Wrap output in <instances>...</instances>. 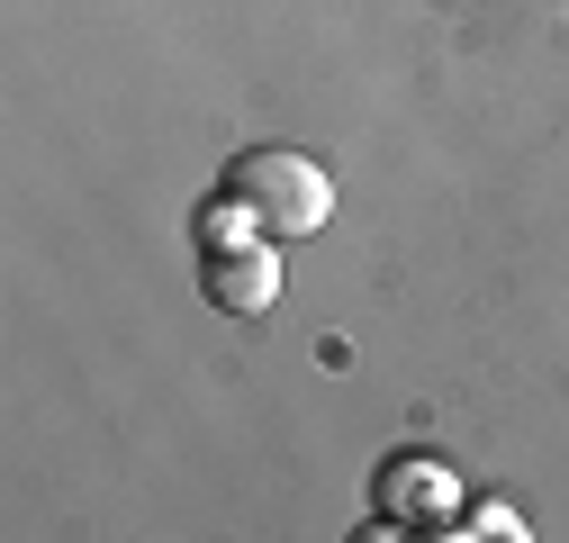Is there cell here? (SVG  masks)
Masks as SVG:
<instances>
[{
    "label": "cell",
    "mask_w": 569,
    "mask_h": 543,
    "mask_svg": "<svg viewBox=\"0 0 569 543\" xmlns=\"http://www.w3.org/2000/svg\"><path fill=\"white\" fill-rule=\"evenodd\" d=\"M199 282H208V299H218L227 317H262L280 299V254H271V236L236 245V254H199Z\"/></svg>",
    "instance_id": "7a4b0ae2"
},
{
    "label": "cell",
    "mask_w": 569,
    "mask_h": 543,
    "mask_svg": "<svg viewBox=\"0 0 569 543\" xmlns=\"http://www.w3.org/2000/svg\"><path fill=\"white\" fill-rule=\"evenodd\" d=\"M227 190L262 218L271 245H280V236H317V227L335 218V172H326L317 155H299V146H253V155H236Z\"/></svg>",
    "instance_id": "6da1fadb"
},
{
    "label": "cell",
    "mask_w": 569,
    "mask_h": 543,
    "mask_svg": "<svg viewBox=\"0 0 569 543\" xmlns=\"http://www.w3.org/2000/svg\"><path fill=\"white\" fill-rule=\"evenodd\" d=\"M190 236H199V254H236V245H262V218L227 190V199H208V209H199V227H190Z\"/></svg>",
    "instance_id": "3957f363"
}]
</instances>
